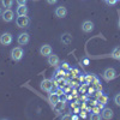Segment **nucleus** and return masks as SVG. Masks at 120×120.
Returning <instances> with one entry per match:
<instances>
[{
    "label": "nucleus",
    "mask_w": 120,
    "mask_h": 120,
    "mask_svg": "<svg viewBox=\"0 0 120 120\" xmlns=\"http://www.w3.org/2000/svg\"><path fill=\"white\" fill-rule=\"evenodd\" d=\"M16 24L18 25V28H26L30 24V18L25 15V16H18V18L16 19Z\"/></svg>",
    "instance_id": "7ed1b4c3"
},
{
    "label": "nucleus",
    "mask_w": 120,
    "mask_h": 120,
    "mask_svg": "<svg viewBox=\"0 0 120 120\" xmlns=\"http://www.w3.org/2000/svg\"><path fill=\"white\" fill-rule=\"evenodd\" d=\"M91 119H101V114L97 115V113H95L94 115H91Z\"/></svg>",
    "instance_id": "bb28decb"
},
{
    "label": "nucleus",
    "mask_w": 120,
    "mask_h": 120,
    "mask_svg": "<svg viewBox=\"0 0 120 120\" xmlns=\"http://www.w3.org/2000/svg\"><path fill=\"white\" fill-rule=\"evenodd\" d=\"M83 63H84L85 65H88V64H89V60H88V59H84V61H83Z\"/></svg>",
    "instance_id": "c85d7f7f"
},
{
    "label": "nucleus",
    "mask_w": 120,
    "mask_h": 120,
    "mask_svg": "<svg viewBox=\"0 0 120 120\" xmlns=\"http://www.w3.org/2000/svg\"><path fill=\"white\" fill-rule=\"evenodd\" d=\"M16 12H17L18 16H25V15L28 13V7H26L25 5H18Z\"/></svg>",
    "instance_id": "4468645a"
},
{
    "label": "nucleus",
    "mask_w": 120,
    "mask_h": 120,
    "mask_svg": "<svg viewBox=\"0 0 120 120\" xmlns=\"http://www.w3.org/2000/svg\"><path fill=\"white\" fill-rule=\"evenodd\" d=\"M48 65H51V66H58L59 65V63H60V59H59V56L58 55H55V54H51V55H48Z\"/></svg>",
    "instance_id": "6e6552de"
},
{
    "label": "nucleus",
    "mask_w": 120,
    "mask_h": 120,
    "mask_svg": "<svg viewBox=\"0 0 120 120\" xmlns=\"http://www.w3.org/2000/svg\"><path fill=\"white\" fill-rule=\"evenodd\" d=\"M48 100H49V102H51L52 106H53V105H55V103L59 101V95H58L56 93H51V94H49Z\"/></svg>",
    "instance_id": "dca6fc26"
},
{
    "label": "nucleus",
    "mask_w": 120,
    "mask_h": 120,
    "mask_svg": "<svg viewBox=\"0 0 120 120\" xmlns=\"http://www.w3.org/2000/svg\"><path fill=\"white\" fill-rule=\"evenodd\" d=\"M113 111L111 108H103L102 109V112H101V118H103V119H107V120H109V119H112L113 118Z\"/></svg>",
    "instance_id": "f8f14e48"
},
{
    "label": "nucleus",
    "mask_w": 120,
    "mask_h": 120,
    "mask_svg": "<svg viewBox=\"0 0 120 120\" xmlns=\"http://www.w3.org/2000/svg\"><path fill=\"white\" fill-rule=\"evenodd\" d=\"M53 81L52 79H43L41 82V89L43 91H47V93H51L52 89H53Z\"/></svg>",
    "instance_id": "39448f33"
},
{
    "label": "nucleus",
    "mask_w": 120,
    "mask_h": 120,
    "mask_svg": "<svg viewBox=\"0 0 120 120\" xmlns=\"http://www.w3.org/2000/svg\"><path fill=\"white\" fill-rule=\"evenodd\" d=\"M61 68H63V70H68L70 66H68L67 63H63V64H61Z\"/></svg>",
    "instance_id": "b1692460"
},
{
    "label": "nucleus",
    "mask_w": 120,
    "mask_h": 120,
    "mask_svg": "<svg viewBox=\"0 0 120 120\" xmlns=\"http://www.w3.org/2000/svg\"><path fill=\"white\" fill-rule=\"evenodd\" d=\"M61 42L64 43V45H70V43H71L72 42V36L71 35H70L68 33H66V34H64L63 36H61Z\"/></svg>",
    "instance_id": "2eb2a0df"
},
{
    "label": "nucleus",
    "mask_w": 120,
    "mask_h": 120,
    "mask_svg": "<svg viewBox=\"0 0 120 120\" xmlns=\"http://www.w3.org/2000/svg\"><path fill=\"white\" fill-rule=\"evenodd\" d=\"M81 116H83V118H85V116H86V115H85V112H82V113H81Z\"/></svg>",
    "instance_id": "c756f323"
},
{
    "label": "nucleus",
    "mask_w": 120,
    "mask_h": 120,
    "mask_svg": "<svg viewBox=\"0 0 120 120\" xmlns=\"http://www.w3.org/2000/svg\"><path fill=\"white\" fill-rule=\"evenodd\" d=\"M66 15H67V10H66V7H64V6H59V7L55 8V16H56L58 18H64V17H66Z\"/></svg>",
    "instance_id": "9b49d317"
},
{
    "label": "nucleus",
    "mask_w": 120,
    "mask_h": 120,
    "mask_svg": "<svg viewBox=\"0 0 120 120\" xmlns=\"http://www.w3.org/2000/svg\"><path fill=\"white\" fill-rule=\"evenodd\" d=\"M40 54L43 55V56H48L52 54V47L49 45H43L41 46V48H40Z\"/></svg>",
    "instance_id": "9d476101"
},
{
    "label": "nucleus",
    "mask_w": 120,
    "mask_h": 120,
    "mask_svg": "<svg viewBox=\"0 0 120 120\" xmlns=\"http://www.w3.org/2000/svg\"><path fill=\"white\" fill-rule=\"evenodd\" d=\"M56 1H58V0H47V3H48V4H51V5L56 4Z\"/></svg>",
    "instance_id": "cd10ccee"
},
{
    "label": "nucleus",
    "mask_w": 120,
    "mask_h": 120,
    "mask_svg": "<svg viewBox=\"0 0 120 120\" xmlns=\"http://www.w3.org/2000/svg\"><path fill=\"white\" fill-rule=\"evenodd\" d=\"M1 4L5 8H10L13 4V0H1Z\"/></svg>",
    "instance_id": "6ab92c4d"
},
{
    "label": "nucleus",
    "mask_w": 120,
    "mask_h": 120,
    "mask_svg": "<svg viewBox=\"0 0 120 120\" xmlns=\"http://www.w3.org/2000/svg\"><path fill=\"white\" fill-rule=\"evenodd\" d=\"M119 28H120V19H119Z\"/></svg>",
    "instance_id": "2f4dec72"
},
{
    "label": "nucleus",
    "mask_w": 120,
    "mask_h": 120,
    "mask_svg": "<svg viewBox=\"0 0 120 120\" xmlns=\"http://www.w3.org/2000/svg\"><path fill=\"white\" fill-rule=\"evenodd\" d=\"M102 77H103L105 81H107V82L113 81V79L116 77V71H115L113 67H108V68H106L105 71H103Z\"/></svg>",
    "instance_id": "f03ea898"
},
{
    "label": "nucleus",
    "mask_w": 120,
    "mask_h": 120,
    "mask_svg": "<svg viewBox=\"0 0 120 120\" xmlns=\"http://www.w3.org/2000/svg\"><path fill=\"white\" fill-rule=\"evenodd\" d=\"M3 15V11H1V7H0V16H1Z\"/></svg>",
    "instance_id": "7c9ffc66"
},
{
    "label": "nucleus",
    "mask_w": 120,
    "mask_h": 120,
    "mask_svg": "<svg viewBox=\"0 0 120 120\" xmlns=\"http://www.w3.org/2000/svg\"><path fill=\"white\" fill-rule=\"evenodd\" d=\"M33 1H38V0H33Z\"/></svg>",
    "instance_id": "473e14b6"
},
{
    "label": "nucleus",
    "mask_w": 120,
    "mask_h": 120,
    "mask_svg": "<svg viewBox=\"0 0 120 120\" xmlns=\"http://www.w3.org/2000/svg\"><path fill=\"white\" fill-rule=\"evenodd\" d=\"M105 1H106V0H105Z\"/></svg>",
    "instance_id": "72a5a7b5"
},
{
    "label": "nucleus",
    "mask_w": 120,
    "mask_h": 120,
    "mask_svg": "<svg viewBox=\"0 0 120 120\" xmlns=\"http://www.w3.org/2000/svg\"><path fill=\"white\" fill-rule=\"evenodd\" d=\"M82 30L84 33H91L94 30V23L91 21H85L82 24Z\"/></svg>",
    "instance_id": "1a4fd4ad"
},
{
    "label": "nucleus",
    "mask_w": 120,
    "mask_h": 120,
    "mask_svg": "<svg viewBox=\"0 0 120 120\" xmlns=\"http://www.w3.org/2000/svg\"><path fill=\"white\" fill-rule=\"evenodd\" d=\"M18 5H26V1L28 0H16Z\"/></svg>",
    "instance_id": "5701e85b"
},
{
    "label": "nucleus",
    "mask_w": 120,
    "mask_h": 120,
    "mask_svg": "<svg viewBox=\"0 0 120 120\" xmlns=\"http://www.w3.org/2000/svg\"><path fill=\"white\" fill-rule=\"evenodd\" d=\"M23 55H24V51L22 47H15L11 51V58L15 61H21Z\"/></svg>",
    "instance_id": "f257e3e1"
},
{
    "label": "nucleus",
    "mask_w": 120,
    "mask_h": 120,
    "mask_svg": "<svg viewBox=\"0 0 120 120\" xmlns=\"http://www.w3.org/2000/svg\"><path fill=\"white\" fill-rule=\"evenodd\" d=\"M29 40H30L29 34H28V33H22V34L18 35L17 42H18V45H21V46H25V45L29 42Z\"/></svg>",
    "instance_id": "0eeeda50"
},
{
    "label": "nucleus",
    "mask_w": 120,
    "mask_h": 120,
    "mask_svg": "<svg viewBox=\"0 0 120 120\" xmlns=\"http://www.w3.org/2000/svg\"><path fill=\"white\" fill-rule=\"evenodd\" d=\"M53 108H54V111H55L56 113H60V112H61L63 109L65 108V102H64V101H60V100H59L55 105H53Z\"/></svg>",
    "instance_id": "ddd939ff"
},
{
    "label": "nucleus",
    "mask_w": 120,
    "mask_h": 120,
    "mask_svg": "<svg viewBox=\"0 0 120 120\" xmlns=\"http://www.w3.org/2000/svg\"><path fill=\"white\" fill-rule=\"evenodd\" d=\"M13 41V36L10 34V33H4L1 36H0V43L3 46H8L11 45Z\"/></svg>",
    "instance_id": "20e7f679"
},
{
    "label": "nucleus",
    "mask_w": 120,
    "mask_h": 120,
    "mask_svg": "<svg viewBox=\"0 0 120 120\" xmlns=\"http://www.w3.org/2000/svg\"><path fill=\"white\" fill-rule=\"evenodd\" d=\"M85 81H86V83H93V82H95L96 84H98L97 78H96L95 76H93V75H88V76L85 77Z\"/></svg>",
    "instance_id": "a211bd4d"
},
{
    "label": "nucleus",
    "mask_w": 120,
    "mask_h": 120,
    "mask_svg": "<svg viewBox=\"0 0 120 120\" xmlns=\"http://www.w3.org/2000/svg\"><path fill=\"white\" fill-rule=\"evenodd\" d=\"M106 1H107V4H108V5H115L118 0H106Z\"/></svg>",
    "instance_id": "393cba45"
},
{
    "label": "nucleus",
    "mask_w": 120,
    "mask_h": 120,
    "mask_svg": "<svg viewBox=\"0 0 120 120\" xmlns=\"http://www.w3.org/2000/svg\"><path fill=\"white\" fill-rule=\"evenodd\" d=\"M61 119H64V120H66V119H72V115H71V114H65V115L61 116Z\"/></svg>",
    "instance_id": "a878e982"
},
{
    "label": "nucleus",
    "mask_w": 120,
    "mask_h": 120,
    "mask_svg": "<svg viewBox=\"0 0 120 120\" xmlns=\"http://www.w3.org/2000/svg\"><path fill=\"white\" fill-rule=\"evenodd\" d=\"M3 21L6 22V23H10V22H12L13 21V11L12 10H10V8H6L5 11L3 12Z\"/></svg>",
    "instance_id": "423d86ee"
},
{
    "label": "nucleus",
    "mask_w": 120,
    "mask_h": 120,
    "mask_svg": "<svg viewBox=\"0 0 120 120\" xmlns=\"http://www.w3.org/2000/svg\"><path fill=\"white\" fill-rule=\"evenodd\" d=\"M111 56H112L113 59L120 60V47H115V48L113 49V52H112Z\"/></svg>",
    "instance_id": "f3484780"
},
{
    "label": "nucleus",
    "mask_w": 120,
    "mask_h": 120,
    "mask_svg": "<svg viewBox=\"0 0 120 120\" xmlns=\"http://www.w3.org/2000/svg\"><path fill=\"white\" fill-rule=\"evenodd\" d=\"M107 101H108V97H107L106 95L101 94V95L98 96V102L101 103V105H106V103H107Z\"/></svg>",
    "instance_id": "aec40b11"
},
{
    "label": "nucleus",
    "mask_w": 120,
    "mask_h": 120,
    "mask_svg": "<svg viewBox=\"0 0 120 120\" xmlns=\"http://www.w3.org/2000/svg\"><path fill=\"white\" fill-rule=\"evenodd\" d=\"M66 98H67V97H66V94H65V93H64L63 95H59V100H60V101L66 102Z\"/></svg>",
    "instance_id": "4be33fe9"
},
{
    "label": "nucleus",
    "mask_w": 120,
    "mask_h": 120,
    "mask_svg": "<svg viewBox=\"0 0 120 120\" xmlns=\"http://www.w3.org/2000/svg\"><path fill=\"white\" fill-rule=\"evenodd\" d=\"M114 103H115L116 106H119V107H120V93H119V94H116V95L114 96Z\"/></svg>",
    "instance_id": "412c9836"
}]
</instances>
